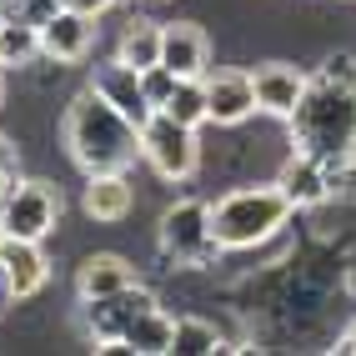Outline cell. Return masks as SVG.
<instances>
[{"mask_svg":"<svg viewBox=\"0 0 356 356\" xmlns=\"http://www.w3.org/2000/svg\"><path fill=\"white\" fill-rule=\"evenodd\" d=\"M90 35H96V26H90V15H81V10H56L51 20L40 26V56H51V60H60V65H70V60H86V51H90Z\"/></svg>","mask_w":356,"mask_h":356,"instance_id":"10","label":"cell"},{"mask_svg":"<svg viewBox=\"0 0 356 356\" xmlns=\"http://www.w3.org/2000/svg\"><path fill=\"white\" fill-rule=\"evenodd\" d=\"M301 90H306V76L291 65H261L256 70V111H266V115L286 121L301 101Z\"/></svg>","mask_w":356,"mask_h":356,"instance_id":"13","label":"cell"},{"mask_svg":"<svg viewBox=\"0 0 356 356\" xmlns=\"http://www.w3.org/2000/svg\"><path fill=\"white\" fill-rule=\"evenodd\" d=\"M140 156L151 161V171L161 181H186L201 161V140H196V126H181L176 115L156 111L146 126H140Z\"/></svg>","mask_w":356,"mask_h":356,"instance_id":"5","label":"cell"},{"mask_svg":"<svg viewBox=\"0 0 356 356\" xmlns=\"http://www.w3.org/2000/svg\"><path fill=\"white\" fill-rule=\"evenodd\" d=\"M90 90H96V96H106V101L121 111L136 131L156 115V106L146 101V86H140V70L126 65V60H106V65H96V76H90Z\"/></svg>","mask_w":356,"mask_h":356,"instance_id":"8","label":"cell"},{"mask_svg":"<svg viewBox=\"0 0 356 356\" xmlns=\"http://www.w3.org/2000/svg\"><path fill=\"white\" fill-rule=\"evenodd\" d=\"M60 10V0H0V20H26V26H45Z\"/></svg>","mask_w":356,"mask_h":356,"instance_id":"24","label":"cell"},{"mask_svg":"<svg viewBox=\"0 0 356 356\" xmlns=\"http://www.w3.org/2000/svg\"><path fill=\"white\" fill-rule=\"evenodd\" d=\"M126 286H136V271L126 256H86L81 261V276H76L81 301H101V296H115Z\"/></svg>","mask_w":356,"mask_h":356,"instance_id":"14","label":"cell"},{"mask_svg":"<svg viewBox=\"0 0 356 356\" xmlns=\"http://www.w3.org/2000/svg\"><path fill=\"white\" fill-rule=\"evenodd\" d=\"M0 96H6V81H0Z\"/></svg>","mask_w":356,"mask_h":356,"instance_id":"30","label":"cell"},{"mask_svg":"<svg viewBox=\"0 0 356 356\" xmlns=\"http://www.w3.org/2000/svg\"><path fill=\"white\" fill-rule=\"evenodd\" d=\"M151 306H161L146 286H126V291H115V296H101V301H86V312H81V321H86V331H90V341H121L126 337V326L140 316V312H151Z\"/></svg>","mask_w":356,"mask_h":356,"instance_id":"7","label":"cell"},{"mask_svg":"<svg viewBox=\"0 0 356 356\" xmlns=\"http://www.w3.org/2000/svg\"><path fill=\"white\" fill-rule=\"evenodd\" d=\"M60 221V191L45 181H15L0 206V231L15 241H45Z\"/></svg>","mask_w":356,"mask_h":356,"instance_id":"6","label":"cell"},{"mask_svg":"<svg viewBox=\"0 0 356 356\" xmlns=\"http://www.w3.org/2000/svg\"><path fill=\"white\" fill-rule=\"evenodd\" d=\"M316 76H326V81H337V86H351L356 90V56H326V65L316 70Z\"/></svg>","mask_w":356,"mask_h":356,"instance_id":"25","label":"cell"},{"mask_svg":"<svg viewBox=\"0 0 356 356\" xmlns=\"http://www.w3.org/2000/svg\"><path fill=\"white\" fill-rule=\"evenodd\" d=\"M321 176H326V201H356V156L321 161Z\"/></svg>","mask_w":356,"mask_h":356,"instance_id":"22","label":"cell"},{"mask_svg":"<svg viewBox=\"0 0 356 356\" xmlns=\"http://www.w3.org/2000/svg\"><path fill=\"white\" fill-rule=\"evenodd\" d=\"M40 56V26L0 20V65H31Z\"/></svg>","mask_w":356,"mask_h":356,"instance_id":"20","label":"cell"},{"mask_svg":"<svg viewBox=\"0 0 356 356\" xmlns=\"http://www.w3.org/2000/svg\"><path fill=\"white\" fill-rule=\"evenodd\" d=\"M0 241H6V231H0Z\"/></svg>","mask_w":356,"mask_h":356,"instance_id":"31","label":"cell"},{"mask_svg":"<svg viewBox=\"0 0 356 356\" xmlns=\"http://www.w3.org/2000/svg\"><path fill=\"white\" fill-rule=\"evenodd\" d=\"M161 251L176 266H206L221 256V241L211 231V206L206 201H176L161 216Z\"/></svg>","mask_w":356,"mask_h":356,"instance_id":"4","label":"cell"},{"mask_svg":"<svg viewBox=\"0 0 356 356\" xmlns=\"http://www.w3.org/2000/svg\"><path fill=\"white\" fill-rule=\"evenodd\" d=\"M0 266H6V276H10L15 301L35 296V291L45 286V276H51V261H45L40 241H15V236L0 241Z\"/></svg>","mask_w":356,"mask_h":356,"instance_id":"11","label":"cell"},{"mask_svg":"<svg viewBox=\"0 0 356 356\" xmlns=\"http://www.w3.org/2000/svg\"><path fill=\"white\" fill-rule=\"evenodd\" d=\"M136 356H165L176 341V321L161 312V306H151V312H140L131 326H126V337H121Z\"/></svg>","mask_w":356,"mask_h":356,"instance_id":"17","label":"cell"},{"mask_svg":"<svg viewBox=\"0 0 356 356\" xmlns=\"http://www.w3.org/2000/svg\"><path fill=\"white\" fill-rule=\"evenodd\" d=\"M171 351H176V356H211V351H226V341H221V331L211 326V321H201V316H181V321H176V341H171Z\"/></svg>","mask_w":356,"mask_h":356,"instance_id":"21","label":"cell"},{"mask_svg":"<svg viewBox=\"0 0 356 356\" xmlns=\"http://www.w3.org/2000/svg\"><path fill=\"white\" fill-rule=\"evenodd\" d=\"M281 191H286V201L301 211V206H321L326 201V176H321V161L316 156H291L286 161V171H281Z\"/></svg>","mask_w":356,"mask_h":356,"instance_id":"16","label":"cell"},{"mask_svg":"<svg viewBox=\"0 0 356 356\" xmlns=\"http://www.w3.org/2000/svg\"><path fill=\"white\" fill-rule=\"evenodd\" d=\"M115 60H126V65H136V70L156 65V60H161V26H151V20H131L126 35H121Z\"/></svg>","mask_w":356,"mask_h":356,"instance_id":"19","label":"cell"},{"mask_svg":"<svg viewBox=\"0 0 356 356\" xmlns=\"http://www.w3.org/2000/svg\"><path fill=\"white\" fill-rule=\"evenodd\" d=\"M291 201L281 186H246V191H231L211 206V231H216L221 251H246V246H261L286 226L291 216Z\"/></svg>","mask_w":356,"mask_h":356,"instance_id":"3","label":"cell"},{"mask_svg":"<svg viewBox=\"0 0 356 356\" xmlns=\"http://www.w3.org/2000/svg\"><path fill=\"white\" fill-rule=\"evenodd\" d=\"M65 146H70V156H76V165L86 176L126 171V165L140 156V131L106 96L81 90V96L70 101V111H65Z\"/></svg>","mask_w":356,"mask_h":356,"instance_id":"1","label":"cell"},{"mask_svg":"<svg viewBox=\"0 0 356 356\" xmlns=\"http://www.w3.org/2000/svg\"><path fill=\"white\" fill-rule=\"evenodd\" d=\"M15 301V291H10V276H6V266H0V306H10Z\"/></svg>","mask_w":356,"mask_h":356,"instance_id":"28","label":"cell"},{"mask_svg":"<svg viewBox=\"0 0 356 356\" xmlns=\"http://www.w3.org/2000/svg\"><path fill=\"white\" fill-rule=\"evenodd\" d=\"M286 126L301 156H316V161L356 156V90L326 76H312L296 111L286 115Z\"/></svg>","mask_w":356,"mask_h":356,"instance_id":"2","label":"cell"},{"mask_svg":"<svg viewBox=\"0 0 356 356\" xmlns=\"http://www.w3.org/2000/svg\"><path fill=\"white\" fill-rule=\"evenodd\" d=\"M211 40L201 26H161V65H171L176 76H206Z\"/></svg>","mask_w":356,"mask_h":356,"instance_id":"12","label":"cell"},{"mask_svg":"<svg viewBox=\"0 0 356 356\" xmlns=\"http://www.w3.org/2000/svg\"><path fill=\"white\" fill-rule=\"evenodd\" d=\"M60 6H65V10H81V15L96 20V15H106V10L115 6V0H60Z\"/></svg>","mask_w":356,"mask_h":356,"instance_id":"26","label":"cell"},{"mask_svg":"<svg viewBox=\"0 0 356 356\" xmlns=\"http://www.w3.org/2000/svg\"><path fill=\"white\" fill-rule=\"evenodd\" d=\"M161 111H165V115H176L181 126H196V131H201V126L211 121V101H206V76H186V81L176 86V96L165 101Z\"/></svg>","mask_w":356,"mask_h":356,"instance_id":"18","label":"cell"},{"mask_svg":"<svg viewBox=\"0 0 356 356\" xmlns=\"http://www.w3.org/2000/svg\"><path fill=\"white\" fill-rule=\"evenodd\" d=\"M81 206H86L90 221H126V216H131V181H126V171H101V176H90Z\"/></svg>","mask_w":356,"mask_h":356,"instance_id":"15","label":"cell"},{"mask_svg":"<svg viewBox=\"0 0 356 356\" xmlns=\"http://www.w3.org/2000/svg\"><path fill=\"white\" fill-rule=\"evenodd\" d=\"M140 86H146V101H151V106L161 111L165 101L176 96V86H181V76H176L171 65H161V60H156V65H146V70H140Z\"/></svg>","mask_w":356,"mask_h":356,"instance_id":"23","label":"cell"},{"mask_svg":"<svg viewBox=\"0 0 356 356\" xmlns=\"http://www.w3.org/2000/svg\"><path fill=\"white\" fill-rule=\"evenodd\" d=\"M206 101H211V121L216 126H241L256 111V76L216 70V76H206Z\"/></svg>","mask_w":356,"mask_h":356,"instance_id":"9","label":"cell"},{"mask_svg":"<svg viewBox=\"0 0 356 356\" xmlns=\"http://www.w3.org/2000/svg\"><path fill=\"white\" fill-rule=\"evenodd\" d=\"M10 186H15V176H0V206H6V196H10Z\"/></svg>","mask_w":356,"mask_h":356,"instance_id":"29","label":"cell"},{"mask_svg":"<svg viewBox=\"0 0 356 356\" xmlns=\"http://www.w3.org/2000/svg\"><path fill=\"white\" fill-rule=\"evenodd\" d=\"M0 176H15V146L0 136Z\"/></svg>","mask_w":356,"mask_h":356,"instance_id":"27","label":"cell"}]
</instances>
